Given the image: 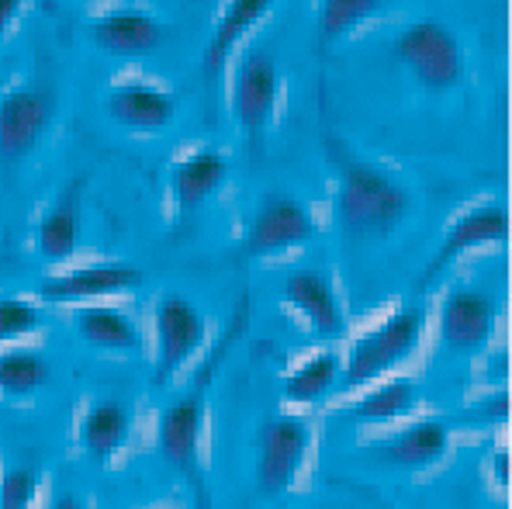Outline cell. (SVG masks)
<instances>
[{"instance_id":"24","label":"cell","mask_w":512,"mask_h":509,"mask_svg":"<svg viewBox=\"0 0 512 509\" xmlns=\"http://www.w3.org/2000/svg\"><path fill=\"white\" fill-rule=\"evenodd\" d=\"M340 368H343L340 354H336V350H322V354L308 357L305 364H298V368L284 378V395H288L291 402L326 399L336 388V381H340Z\"/></svg>"},{"instance_id":"1","label":"cell","mask_w":512,"mask_h":509,"mask_svg":"<svg viewBox=\"0 0 512 509\" xmlns=\"http://www.w3.org/2000/svg\"><path fill=\"white\" fill-rule=\"evenodd\" d=\"M329 160L336 167V222L346 243L371 246L395 236L412 208V198L388 170L353 156L340 139H329Z\"/></svg>"},{"instance_id":"26","label":"cell","mask_w":512,"mask_h":509,"mask_svg":"<svg viewBox=\"0 0 512 509\" xmlns=\"http://www.w3.org/2000/svg\"><path fill=\"white\" fill-rule=\"evenodd\" d=\"M42 326V309L28 298H0V343L21 340Z\"/></svg>"},{"instance_id":"19","label":"cell","mask_w":512,"mask_h":509,"mask_svg":"<svg viewBox=\"0 0 512 509\" xmlns=\"http://www.w3.org/2000/svg\"><path fill=\"white\" fill-rule=\"evenodd\" d=\"M128 433H132V413H128V406L118 399L97 402V406H90L84 419H80V447H84L97 464L115 458L125 447Z\"/></svg>"},{"instance_id":"9","label":"cell","mask_w":512,"mask_h":509,"mask_svg":"<svg viewBox=\"0 0 512 509\" xmlns=\"http://www.w3.org/2000/svg\"><path fill=\"white\" fill-rule=\"evenodd\" d=\"M509 239V212L499 201H485L478 208H468L464 215H457L443 232L440 246L433 250V257L426 260V267L416 274V288L426 291L447 274V267H454L464 253L481 250L488 243H506Z\"/></svg>"},{"instance_id":"3","label":"cell","mask_w":512,"mask_h":509,"mask_svg":"<svg viewBox=\"0 0 512 509\" xmlns=\"http://www.w3.org/2000/svg\"><path fill=\"white\" fill-rule=\"evenodd\" d=\"M423 329H426V305H402L381 326H374L371 333L353 340L350 357H346V364L340 368L343 388L371 385V381L384 378L391 368H398L416 350V343L423 340Z\"/></svg>"},{"instance_id":"27","label":"cell","mask_w":512,"mask_h":509,"mask_svg":"<svg viewBox=\"0 0 512 509\" xmlns=\"http://www.w3.org/2000/svg\"><path fill=\"white\" fill-rule=\"evenodd\" d=\"M39 492V471L28 464H14L0 475V509H32Z\"/></svg>"},{"instance_id":"6","label":"cell","mask_w":512,"mask_h":509,"mask_svg":"<svg viewBox=\"0 0 512 509\" xmlns=\"http://www.w3.org/2000/svg\"><path fill=\"white\" fill-rule=\"evenodd\" d=\"M312 447V426L301 416H267L256 430V464L253 489L256 496L274 499L295 485L305 454Z\"/></svg>"},{"instance_id":"7","label":"cell","mask_w":512,"mask_h":509,"mask_svg":"<svg viewBox=\"0 0 512 509\" xmlns=\"http://www.w3.org/2000/svg\"><path fill=\"white\" fill-rule=\"evenodd\" d=\"M277 94H281V77L270 49H250L232 77V115L253 156L263 153V139L277 111Z\"/></svg>"},{"instance_id":"14","label":"cell","mask_w":512,"mask_h":509,"mask_svg":"<svg viewBox=\"0 0 512 509\" xmlns=\"http://www.w3.org/2000/svg\"><path fill=\"white\" fill-rule=\"evenodd\" d=\"M90 39L101 52L118 59L153 56L167 42V25L146 11H111L90 21Z\"/></svg>"},{"instance_id":"23","label":"cell","mask_w":512,"mask_h":509,"mask_svg":"<svg viewBox=\"0 0 512 509\" xmlns=\"http://www.w3.org/2000/svg\"><path fill=\"white\" fill-rule=\"evenodd\" d=\"M384 0H319V49L329 52L364 21L378 18Z\"/></svg>"},{"instance_id":"30","label":"cell","mask_w":512,"mask_h":509,"mask_svg":"<svg viewBox=\"0 0 512 509\" xmlns=\"http://www.w3.org/2000/svg\"><path fill=\"white\" fill-rule=\"evenodd\" d=\"M49 509H87V503L80 496H73V492H59Z\"/></svg>"},{"instance_id":"22","label":"cell","mask_w":512,"mask_h":509,"mask_svg":"<svg viewBox=\"0 0 512 509\" xmlns=\"http://www.w3.org/2000/svg\"><path fill=\"white\" fill-rule=\"evenodd\" d=\"M419 399V388L412 378H388L367 395H360L350 406L353 419H367V423H395V419L409 416Z\"/></svg>"},{"instance_id":"10","label":"cell","mask_w":512,"mask_h":509,"mask_svg":"<svg viewBox=\"0 0 512 509\" xmlns=\"http://www.w3.org/2000/svg\"><path fill=\"white\" fill-rule=\"evenodd\" d=\"M208 340V319L191 298L163 295L156 302V385H167V381L205 347Z\"/></svg>"},{"instance_id":"11","label":"cell","mask_w":512,"mask_h":509,"mask_svg":"<svg viewBox=\"0 0 512 509\" xmlns=\"http://www.w3.org/2000/svg\"><path fill=\"white\" fill-rule=\"evenodd\" d=\"M146 274L132 264H90L77 271L52 274L39 281V298L52 305H90L111 295H125V291L139 288Z\"/></svg>"},{"instance_id":"15","label":"cell","mask_w":512,"mask_h":509,"mask_svg":"<svg viewBox=\"0 0 512 509\" xmlns=\"http://www.w3.org/2000/svg\"><path fill=\"white\" fill-rule=\"evenodd\" d=\"M104 111L115 125L132 132H160L177 118V101L156 84L146 80H125L115 84L104 97Z\"/></svg>"},{"instance_id":"5","label":"cell","mask_w":512,"mask_h":509,"mask_svg":"<svg viewBox=\"0 0 512 509\" xmlns=\"http://www.w3.org/2000/svg\"><path fill=\"white\" fill-rule=\"evenodd\" d=\"M59 111V91L45 73L0 97V163H21L39 149Z\"/></svg>"},{"instance_id":"16","label":"cell","mask_w":512,"mask_h":509,"mask_svg":"<svg viewBox=\"0 0 512 509\" xmlns=\"http://www.w3.org/2000/svg\"><path fill=\"white\" fill-rule=\"evenodd\" d=\"M450 447V426L443 419H419V423L398 430L395 437L381 440L371 447V454L391 468H429L447 454Z\"/></svg>"},{"instance_id":"18","label":"cell","mask_w":512,"mask_h":509,"mask_svg":"<svg viewBox=\"0 0 512 509\" xmlns=\"http://www.w3.org/2000/svg\"><path fill=\"white\" fill-rule=\"evenodd\" d=\"M80 194H84V181H73L52 201V208L39 219L35 229V250L45 260L59 264V260H70L77 253L80 243Z\"/></svg>"},{"instance_id":"2","label":"cell","mask_w":512,"mask_h":509,"mask_svg":"<svg viewBox=\"0 0 512 509\" xmlns=\"http://www.w3.org/2000/svg\"><path fill=\"white\" fill-rule=\"evenodd\" d=\"M246 326V298L239 302L232 329L215 343V350L208 354V361L201 364L194 374L191 388L180 395L177 402H170L160 416V430H156V444H160L163 464L170 471H177L187 485H191L198 509H212V492H208V478H205V464H201V437H205V423H208V385L215 378V368L222 364V357L232 350V343L239 340Z\"/></svg>"},{"instance_id":"8","label":"cell","mask_w":512,"mask_h":509,"mask_svg":"<svg viewBox=\"0 0 512 509\" xmlns=\"http://www.w3.org/2000/svg\"><path fill=\"white\" fill-rule=\"evenodd\" d=\"M315 232H319V222H315V215L308 212L298 198H288V194H263L250 226H246L239 253H243L246 260L274 257V253H288V250H295V246L308 243Z\"/></svg>"},{"instance_id":"25","label":"cell","mask_w":512,"mask_h":509,"mask_svg":"<svg viewBox=\"0 0 512 509\" xmlns=\"http://www.w3.org/2000/svg\"><path fill=\"white\" fill-rule=\"evenodd\" d=\"M45 378H49V364L35 350L14 347L0 354V395H14V399L32 395L45 385Z\"/></svg>"},{"instance_id":"4","label":"cell","mask_w":512,"mask_h":509,"mask_svg":"<svg viewBox=\"0 0 512 509\" xmlns=\"http://www.w3.org/2000/svg\"><path fill=\"white\" fill-rule=\"evenodd\" d=\"M391 56L426 91H454L464 80V46L443 21L423 18L405 25L391 46Z\"/></svg>"},{"instance_id":"28","label":"cell","mask_w":512,"mask_h":509,"mask_svg":"<svg viewBox=\"0 0 512 509\" xmlns=\"http://www.w3.org/2000/svg\"><path fill=\"white\" fill-rule=\"evenodd\" d=\"M21 7H25V0H0V35L14 25V18L21 14Z\"/></svg>"},{"instance_id":"29","label":"cell","mask_w":512,"mask_h":509,"mask_svg":"<svg viewBox=\"0 0 512 509\" xmlns=\"http://www.w3.org/2000/svg\"><path fill=\"white\" fill-rule=\"evenodd\" d=\"M492 471H495V482H499L502 489H506V485H509V451H495Z\"/></svg>"},{"instance_id":"13","label":"cell","mask_w":512,"mask_h":509,"mask_svg":"<svg viewBox=\"0 0 512 509\" xmlns=\"http://www.w3.org/2000/svg\"><path fill=\"white\" fill-rule=\"evenodd\" d=\"M495 333V298L478 288H457L440 305V340L454 354H474Z\"/></svg>"},{"instance_id":"20","label":"cell","mask_w":512,"mask_h":509,"mask_svg":"<svg viewBox=\"0 0 512 509\" xmlns=\"http://www.w3.org/2000/svg\"><path fill=\"white\" fill-rule=\"evenodd\" d=\"M270 4H274V0H229V4H225L212 39H208L205 52H201V66H205L208 80H215L218 73H222L229 52L236 49V42L270 11Z\"/></svg>"},{"instance_id":"17","label":"cell","mask_w":512,"mask_h":509,"mask_svg":"<svg viewBox=\"0 0 512 509\" xmlns=\"http://www.w3.org/2000/svg\"><path fill=\"white\" fill-rule=\"evenodd\" d=\"M225 177H229V160L218 149H198V153L184 156L170 170V191L173 201H177V212L180 215L198 212L218 187L225 184Z\"/></svg>"},{"instance_id":"12","label":"cell","mask_w":512,"mask_h":509,"mask_svg":"<svg viewBox=\"0 0 512 509\" xmlns=\"http://www.w3.org/2000/svg\"><path fill=\"white\" fill-rule=\"evenodd\" d=\"M281 295L298 316H305V323L312 326L315 336L322 340H340L346 333V309L336 295L333 281L322 271H312V267H301V271H291L281 284Z\"/></svg>"},{"instance_id":"21","label":"cell","mask_w":512,"mask_h":509,"mask_svg":"<svg viewBox=\"0 0 512 509\" xmlns=\"http://www.w3.org/2000/svg\"><path fill=\"white\" fill-rule=\"evenodd\" d=\"M73 326H77V333L84 336L90 347L101 350H135L142 343L139 326L122 309H115V305H80L77 316H73Z\"/></svg>"}]
</instances>
